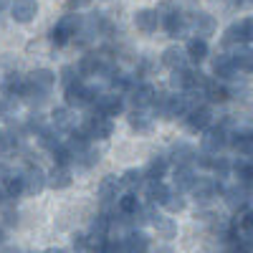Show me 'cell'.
<instances>
[{
	"label": "cell",
	"mask_w": 253,
	"mask_h": 253,
	"mask_svg": "<svg viewBox=\"0 0 253 253\" xmlns=\"http://www.w3.org/2000/svg\"><path fill=\"white\" fill-rule=\"evenodd\" d=\"M99 150H94V147H84V150L81 152H76L74 155V162L81 167V170H91V167L99 162Z\"/></svg>",
	"instance_id": "obj_35"
},
{
	"label": "cell",
	"mask_w": 253,
	"mask_h": 253,
	"mask_svg": "<svg viewBox=\"0 0 253 253\" xmlns=\"http://www.w3.org/2000/svg\"><path fill=\"white\" fill-rule=\"evenodd\" d=\"M119 193H122V180L117 175H107V177L99 182V198H101L104 205L117 203L119 200Z\"/></svg>",
	"instance_id": "obj_17"
},
{
	"label": "cell",
	"mask_w": 253,
	"mask_h": 253,
	"mask_svg": "<svg viewBox=\"0 0 253 253\" xmlns=\"http://www.w3.org/2000/svg\"><path fill=\"white\" fill-rule=\"evenodd\" d=\"M223 182L220 180H215V177H195V182H193V187L187 190L190 195H193L198 203H210V200H215L218 195H223Z\"/></svg>",
	"instance_id": "obj_3"
},
{
	"label": "cell",
	"mask_w": 253,
	"mask_h": 253,
	"mask_svg": "<svg viewBox=\"0 0 253 253\" xmlns=\"http://www.w3.org/2000/svg\"><path fill=\"white\" fill-rule=\"evenodd\" d=\"M129 94V99H132V104L137 109H150V104H152V99H155V94H157V89L152 86V84H144V81H137L134 86L126 91Z\"/></svg>",
	"instance_id": "obj_12"
},
{
	"label": "cell",
	"mask_w": 253,
	"mask_h": 253,
	"mask_svg": "<svg viewBox=\"0 0 253 253\" xmlns=\"http://www.w3.org/2000/svg\"><path fill=\"white\" fill-rule=\"evenodd\" d=\"M10 3H13V0H0V10H5Z\"/></svg>",
	"instance_id": "obj_48"
},
{
	"label": "cell",
	"mask_w": 253,
	"mask_h": 253,
	"mask_svg": "<svg viewBox=\"0 0 253 253\" xmlns=\"http://www.w3.org/2000/svg\"><path fill=\"white\" fill-rule=\"evenodd\" d=\"M213 74L218 79H233L238 74V69H236L233 58H230V53H218L213 58Z\"/></svg>",
	"instance_id": "obj_21"
},
{
	"label": "cell",
	"mask_w": 253,
	"mask_h": 253,
	"mask_svg": "<svg viewBox=\"0 0 253 253\" xmlns=\"http://www.w3.org/2000/svg\"><path fill=\"white\" fill-rule=\"evenodd\" d=\"M241 228L246 230V233L253 236V210H243V215H241Z\"/></svg>",
	"instance_id": "obj_42"
},
{
	"label": "cell",
	"mask_w": 253,
	"mask_h": 253,
	"mask_svg": "<svg viewBox=\"0 0 253 253\" xmlns=\"http://www.w3.org/2000/svg\"><path fill=\"white\" fill-rule=\"evenodd\" d=\"M195 177H198V175H195L193 167H187V165H175L172 182H175V190H177V193H187V190L193 187Z\"/></svg>",
	"instance_id": "obj_19"
},
{
	"label": "cell",
	"mask_w": 253,
	"mask_h": 253,
	"mask_svg": "<svg viewBox=\"0 0 253 253\" xmlns=\"http://www.w3.org/2000/svg\"><path fill=\"white\" fill-rule=\"evenodd\" d=\"M187 26L198 38H205V36L215 33V18L210 13H193V18L187 20Z\"/></svg>",
	"instance_id": "obj_16"
},
{
	"label": "cell",
	"mask_w": 253,
	"mask_h": 253,
	"mask_svg": "<svg viewBox=\"0 0 253 253\" xmlns=\"http://www.w3.org/2000/svg\"><path fill=\"white\" fill-rule=\"evenodd\" d=\"M187 53H185V48H180V46H170V48H165L162 51V66H167L170 71H175V69H185L187 66Z\"/></svg>",
	"instance_id": "obj_20"
},
{
	"label": "cell",
	"mask_w": 253,
	"mask_h": 253,
	"mask_svg": "<svg viewBox=\"0 0 253 253\" xmlns=\"http://www.w3.org/2000/svg\"><path fill=\"white\" fill-rule=\"evenodd\" d=\"M170 157H172V162H175V165H187V167H193V165H195L198 152H195L190 144H175Z\"/></svg>",
	"instance_id": "obj_33"
},
{
	"label": "cell",
	"mask_w": 253,
	"mask_h": 253,
	"mask_svg": "<svg viewBox=\"0 0 253 253\" xmlns=\"http://www.w3.org/2000/svg\"><path fill=\"white\" fill-rule=\"evenodd\" d=\"M46 253H66V251H61V248H51V251H46Z\"/></svg>",
	"instance_id": "obj_49"
},
{
	"label": "cell",
	"mask_w": 253,
	"mask_h": 253,
	"mask_svg": "<svg viewBox=\"0 0 253 253\" xmlns=\"http://www.w3.org/2000/svg\"><path fill=\"white\" fill-rule=\"evenodd\" d=\"M139 205H142V203H139L137 193H126V195H119V200H117V210H119L122 215H134Z\"/></svg>",
	"instance_id": "obj_36"
},
{
	"label": "cell",
	"mask_w": 253,
	"mask_h": 253,
	"mask_svg": "<svg viewBox=\"0 0 253 253\" xmlns=\"http://www.w3.org/2000/svg\"><path fill=\"white\" fill-rule=\"evenodd\" d=\"M152 124H155V114L150 109H132L129 114V126L134 132H150L152 129Z\"/></svg>",
	"instance_id": "obj_22"
},
{
	"label": "cell",
	"mask_w": 253,
	"mask_h": 253,
	"mask_svg": "<svg viewBox=\"0 0 253 253\" xmlns=\"http://www.w3.org/2000/svg\"><path fill=\"white\" fill-rule=\"evenodd\" d=\"M3 89H5V94H10V96H23L26 94V89H28V79L26 76H20V74H15V71H10L8 76H5V84H3Z\"/></svg>",
	"instance_id": "obj_27"
},
{
	"label": "cell",
	"mask_w": 253,
	"mask_h": 253,
	"mask_svg": "<svg viewBox=\"0 0 253 253\" xmlns=\"http://www.w3.org/2000/svg\"><path fill=\"white\" fill-rule=\"evenodd\" d=\"M3 185H5V195L10 200H18L20 195H23V177L20 175H8L3 180Z\"/></svg>",
	"instance_id": "obj_39"
},
{
	"label": "cell",
	"mask_w": 253,
	"mask_h": 253,
	"mask_svg": "<svg viewBox=\"0 0 253 253\" xmlns=\"http://www.w3.org/2000/svg\"><path fill=\"white\" fill-rule=\"evenodd\" d=\"M119 243H122L124 253H147L150 251V236L144 230H129Z\"/></svg>",
	"instance_id": "obj_13"
},
{
	"label": "cell",
	"mask_w": 253,
	"mask_h": 253,
	"mask_svg": "<svg viewBox=\"0 0 253 253\" xmlns=\"http://www.w3.org/2000/svg\"><path fill=\"white\" fill-rule=\"evenodd\" d=\"M144 195H147V200H150V203L162 205L165 198L170 195V187H167L162 180H144Z\"/></svg>",
	"instance_id": "obj_23"
},
{
	"label": "cell",
	"mask_w": 253,
	"mask_h": 253,
	"mask_svg": "<svg viewBox=\"0 0 253 253\" xmlns=\"http://www.w3.org/2000/svg\"><path fill=\"white\" fill-rule=\"evenodd\" d=\"M79 76H76V69L74 66H63V71H61V81H63V86L66 84H71V81H76Z\"/></svg>",
	"instance_id": "obj_43"
},
{
	"label": "cell",
	"mask_w": 253,
	"mask_h": 253,
	"mask_svg": "<svg viewBox=\"0 0 253 253\" xmlns=\"http://www.w3.org/2000/svg\"><path fill=\"white\" fill-rule=\"evenodd\" d=\"M162 28L167 31V36L170 38H182L190 26H187V15L182 10H170V13H165L162 15Z\"/></svg>",
	"instance_id": "obj_9"
},
{
	"label": "cell",
	"mask_w": 253,
	"mask_h": 253,
	"mask_svg": "<svg viewBox=\"0 0 253 253\" xmlns=\"http://www.w3.org/2000/svg\"><path fill=\"white\" fill-rule=\"evenodd\" d=\"M185 53H187L190 61H195V63L205 61L208 53H210L208 41H205V38H198V36H195V38H190V41H187V46H185Z\"/></svg>",
	"instance_id": "obj_25"
},
{
	"label": "cell",
	"mask_w": 253,
	"mask_h": 253,
	"mask_svg": "<svg viewBox=\"0 0 253 253\" xmlns=\"http://www.w3.org/2000/svg\"><path fill=\"white\" fill-rule=\"evenodd\" d=\"M167 167H170V160H167V157H162V155L152 157L150 162H147V167L142 170L144 180H162L167 175Z\"/></svg>",
	"instance_id": "obj_24"
},
{
	"label": "cell",
	"mask_w": 253,
	"mask_h": 253,
	"mask_svg": "<svg viewBox=\"0 0 253 253\" xmlns=\"http://www.w3.org/2000/svg\"><path fill=\"white\" fill-rule=\"evenodd\" d=\"M134 26H137V31H142V33H155V31L162 26V13L155 10V8L137 10V13H134Z\"/></svg>",
	"instance_id": "obj_11"
},
{
	"label": "cell",
	"mask_w": 253,
	"mask_h": 253,
	"mask_svg": "<svg viewBox=\"0 0 253 253\" xmlns=\"http://www.w3.org/2000/svg\"><path fill=\"white\" fill-rule=\"evenodd\" d=\"M86 3H89V0H69L71 8H81V5H86Z\"/></svg>",
	"instance_id": "obj_45"
},
{
	"label": "cell",
	"mask_w": 253,
	"mask_h": 253,
	"mask_svg": "<svg viewBox=\"0 0 253 253\" xmlns=\"http://www.w3.org/2000/svg\"><path fill=\"white\" fill-rule=\"evenodd\" d=\"M38 142H41V147L43 150H48V152H53L58 144H63V139H61V129H56V126H43L38 134Z\"/></svg>",
	"instance_id": "obj_29"
},
{
	"label": "cell",
	"mask_w": 253,
	"mask_h": 253,
	"mask_svg": "<svg viewBox=\"0 0 253 253\" xmlns=\"http://www.w3.org/2000/svg\"><path fill=\"white\" fill-rule=\"evenodd\" d=\"M51 119H53V126H56V129H66V132H71L74 124H76L71 107H58V109H53Z\"/></svg>",
	"instance_id": "obj_31"
},
{
	"label": "cell",
	"mask_w": 253,
	"mask_h": 253,
	"mask_svg": "<svg viewBox=\"0 0 253 253\" xmlns=\"http://www.w3.org/2000/svg\"><path fill=\"white\" fill-rule=\"evenodd\" d=\"M200 144H203V152L220 155V152L225 150V147H228V129H225V124H218V126L210 124L208 129L203 132Z\"/></svg>",
	"instance_id": "obj_4"
},
{
	"label": "cell",
	"mask_w": 253,
	"mask_h": 253,
	"mask_svg": "<svg viewBox=\"0 0 253 253\" xmlns=\"http://www.w3.org/2000/svg\"><path fill=\"white\" fill-rule=\"evenodd\" d=\"M170 86L177 89V91H187L190 86H193V69H175L172 76H170Z\"/></svg>",
	"instance_id": "obj_34"
},
{
	"label": "cell",
	"mask_w": 253,
	"mask_h": 253,
	"mask_svg": "<svg viewBox=\"0 0 253 253\" xmlns=\"http://www.w3.org/2000/svg\"><path fill=\"white\" fill-rule=\"evenodd\" d=\"M243 33H246V43H253V18H243Z\"/></svg>",
	"instance_id": "obj_44"
},
{
	"label": "cell",
	"mask_w": 253,
	"mask_h": 253,
	"mask_svg": "<svg viewBox=\"0 0 253 253\" xmlns=\"http://www.w3.org/2000/svg\"><path fill=\"white\" fill-rule=\"evenodd\" d=\"M155 253H175V251H172V248H170V246H160V248H157V251H155Z\"/></svg>",
	"instance_id": "obj_47"
},
{
	"label": "cell",
	"mask_w": 253,
	"mask_h": 253,
	"mask_svg": "<svg viewBox=\"0 0 253 253\" xmlns=\"http://www.w3.org/2000/svg\"><path fill=\"white\" fill-rule=\"evenodd\" d=\"M230 58H233V63H236L238 71L253 74V48H248V46H236V51L230 53Z\"/></svg>",
	"instance_id": "obj_26"
},
{
	"label": "cell",
	"mask_w": 253,
	"mask_h": 253,
	"mask_svg": "<svg viewBox=\"0 0 253 253\" xmlns=\"http://www.w3.org/2000/svg\"><path fill=\"white\" fill-rule=\"evenodd\" d=\"M182 119H185V126H187L190 132H195V134L200 132V134H203L208 126L213 124V112H210V107H203V104H198V107H193Z\"/></svg>",
	"instance_id": "obj_6"
},
{
	"label": "cell",
	"mask_w": 253,
	"mask_h": 253,
	"mask_svg": "<svg viewBox=\"0 0 253 253\" xmlns=\"http://www.w3.org/2000/svg\"><path fill=\"white\" fill-rule=\"evenodd\" d=\"M71 182H74L71 170L63 165H53V170L46 172V187H51V190H66Z\"/></svg>",
	"instance_id": "obj_18"
},
{
	"label": "cell",
	"mask_w": 253,
	"mask_h": 253,
	"mask_svg": "<svg viewBox=\"0 0 253 253\" xmlns=\"http://www.w3.org/2000/svg\"><path fill=\"white\" fill-rule=\"evenodd\" d=\"M205 99H208L210 104H225V101L230 99V91L223 86L218 79H210L208 86H205Z\"/></svg>",
	"instance_id": "obj_28"
},
{
	"label": "cell",
	"mask_w": 253,
	"mask_h": 253,
	"mask_svg": "<svg viewBox=\"0 0 253 253\" xmlns=\"http://www.w3.org/2000/svg\"><path fill=\"white\" fill-rule=\"evenodd\" d=\"M20 177H23V195H33L36 198L41 190L46 187V172L41 170L38 165H31Z\"/></svg>",
	"instance_id": "obj_10"
},
{
	"label": "cell",
	"mask_w": 253,
	"mask_h": 253,
	"mask_svg": "<svg viewBox=\"0 0 253 253\" xmlns=\"http://www.w3.org/2000/svg\"><path fill=\"white\" fill-rule=\"evenodd\" d=\"M8 200V195H5V185H3V180H0V203H5Z\"/></svg>",
	"instance_id": "obj_46"
},
{
	"label": "cell",
	"mask_w": 253,
	"mask_h": 253,
	"mask_svg": "<svg viewBox=\"0 0 253 253\" xmlns=\"http://www.w3.org/2000/svg\"><path fill=\"white\" fill-rule=\"evenodd\" d=\"M84 129H86L89 139H96V142H104L114 134V122L109 117H101V114H94L86 124H84Z\"/></svg>",
	"instance_id": "obj_7"
},
{
	"label": "cell",
	"mask_w": 253,
	"mask_h": 253,
	"mask_svg": "<svg viewBox=\"0 0 253 253\" xmlns=\"http://www.w3.org/2000/svg\"><path fill=\"white\" fill-rule=\"evenodd\" d=\"M119 180H122V187H126L129 193H137V190L144 185V172L142 170H126Z\"/></svg>",
	"instance_id": "obj_38"
},
{
	"label": "cell",
	"mask_w": 253,
	"mask_h": 253,
	"mask_svg": "<svg viewBox=\"0 0 253 253\" xmlns=\"http://www.w3.org/2000/svg\"><path fill=\"white\" fill-rule=\"evenodd\" d=\"M162 208L167 210V213H172V215H177V213H182V210L187 208V200L182 198V193H177V190H170V195L165 198Z\"/></svg>",
	"instance_id": "obj_37"
},
{
	"label": "cell",
	"mask_w": 253,
	"mask_h": 253,
	"mask_svg": "<svg viewBox=\"0 0 253 253\" xmlns=\"http://www.w3.org/2000/svg\"><path fill=\"white\" fill-rule=\"evenodd\" d=\"M223 43L236 48V46H246V33H243V23L238 20V23H230L223 33Z\"/></svg>",
	"instance_id": "obj_32"
},
{
	"label": "cell",
	"mask_w": 253,
	"mask_h": 253,
	"mask_svg": "<svg viewBox=\"0 0 253 253\" xmlns=\"http://www.w3.org/2000/svg\"><path fill=\"white\" fill-rule=\"evenodd\" d=\"M15 112H18V99L10 96V94L0 96V119H3V122H10V119L15 117Z\"/></svg>",
	"instance_id": "obj_40"
},
{
	"label": "cell",
	"mask_w": 253,
	"mask_h": 253,
	"mask_svg": "<svg viewBox=\"0 0 253 253\" xmlns=\"http://www.w3.org/2000/svg\"><path fill=\"white\" fill-rule=\"evenodd\" d=\"M10 15H13L15 23H31V20L38 15V3L36 0H13Z\"/></svg>",
	"instance_id": "obj_15"
},
{
	"label": "cell",
	"mask_w": 253,
	"mask_h": 253,
	"mask_svg": "<svg viewBox=\"0 0 253 253\" xmlns=\"http://www.w3.org/2000/svg\"><path fill=\"white\" fill-rule=\"evenodd\" d=\"M26 79H28V86L36 89V91H41V94H48L53 89V84H56V74L51 69H36Z\"/></svg>",
	"instance_id": "obj_14"
},
{
	"label": "cell",
	"mask_w": 253,
	"mask_h": 253,
	"mask_svg": "<svg viewBox=\"0 0 253 253\" xmlns=\"http://www.w3.org/2000/svg\"><path fill=\"white\" fill-rule=\"evenodd\" d=\"M96 94H99V91L91 89V86H86L81 79H76V81H71V84H66V86H63V99H66V107H71V109L91 107V101H94Z\"/></svg>",
	"instance_id": "obj_1"
},
{
	"label": "cell",
	"mask_w": 253,
	"mask_h": 253,
	"mask_svg": "<svg viewBox=\"0 0 253 253\" xmlns=\"http://www.w3.org/2000/svg\"><path fill=\"white\" fill-rule=\"evenodd\" d=\"M91 107L96 109L94 114H101V117L112 119V117H119L124 112V99H122V94H96Z\"/></svg>",
	"instance_id": "obj_5"
},
{
	"label": "cell",
	"mask_w": 253,
	"mask_h": 253,
	"mask_svg": "<svg viewBox=\"0 0 253 253\" xmlns=\"http://www.w3.org/2000/svg\"><path fill=\"white\" fill-rule=\"evenodd\" d=\"M81 15L79 13H69V15H63L58 23L51 28V43L53 46H66L69 41H74L76 38V33H79V28H81Z\"/></svg>",
	"instance_id": "obj_2"
},
{
	"label": "cell",
	"mask_w": 253,
	"mask_h": 253,
	"mask_svg": "<svg viewBox=\"0 0 253 253\" xmlns=\"http://www.w3.org/2000/svg\"><path fill=\"white\" fill-rule=\"evenodd\" d=\"M223 198H225V205L233 210V213H243V210L248 208V203H251V190L243 187L241 182H236L233 187L223 190Z\"/></svg>",
	"instance_id": "obj_8"
},
{
	"label": "cell",
	"mask_w": 253,
	"mask_h": 253,
	"mask_svg": "<svg viewBox=\"0 0 253 253\" xmlns=\"http://www.w3.org/2000/svg\"><path fill=\"white\" fill-rule=\"evenodd\" d=\"M152 225H155V230H157V236H160V238H165V241H172V238L177 236V223H175L172 218L155 215Z\"/></svg>",
	"instance_id": "obj_30"
},
{
	"label": "cell",
	"mask_w": 253,
	"mask_h": 253,
	"mask_svg": "<svg viewBox=\"0 0 253 253\" xmlns=\"http://www.w3.org/2000/svg\"><path fill=\"white\" fill-rule=\"evenodd\" d=\"M51 155H53V162H56V165H63V167H69V165L74 162V155H71V150H69L66 144H58Z\"/></svg>",
	"instance_id": "obj_41"
}]
</instances>
